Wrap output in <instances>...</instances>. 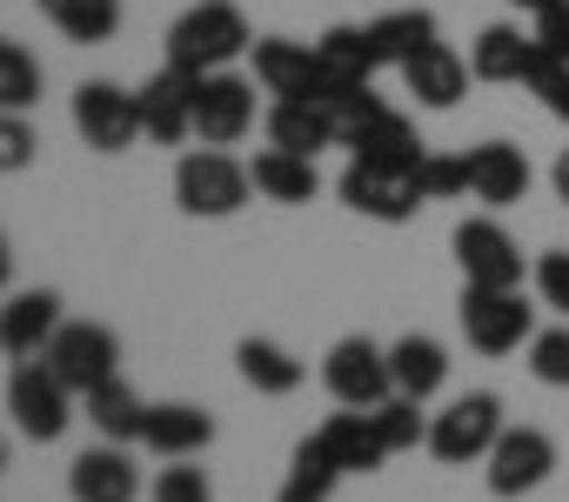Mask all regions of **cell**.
Listing matches in <instances>:
<instances>
[{"instance_id":"cell-33","label":"cell","mask_w":569,"mask_h":502,"mask_svg":"<svg viewBox=\"0 0 569 502\" xmlns=\"http://www.w3.org/2000/svg\"><path fill=\"white\" fill-rule=\"evenodd\" d=\"M369 415H376V435L389 442V455H402V449L429 442V415H422V402H416V395H389V402H376Z\"/></svg>"},{"instance_id":"cell-17","label":"cell","mask_w":569,"mask_h":502,"mask_svg":"<svg viewBox=\"0 0 569 502\" xmlns=\"http://www.w3.org/2000/svg\"><path fill=\"white\" fill-rule=\"evenodd\" d=\"M316 449H322L342 475H376V469L389 462V442L376 435V415H369V409H342V415H329V422L316 429Z\"/></svg>"},{"instance_id":"cell-25","label":"cell","mask_w":569,"mask_h":502,"mask_svg":"<svg viewBox=\"0 0 569 502\" xmlns=\"http://www.w3.org/2000/svg\"><path fill=\"white\" fill-rule=\"evenodd\" d=\"M529 68H536V41H529L522 28H509V21L482 28L476 48H469V74H476V81L509 88V81H529Z\"/></svg>"},{"instance_id":"cell-38","label":"cell","mask_w":569,"mask_h":502,"mask_svg":"<svg viewBox=\"0 0 569 502\" xmlns=\"http://www.w3.org/2000/svg\"><path fill=\"white\" fill-rule=\"evenodd\" d=\"M522 88H529V94L542 101V114H556V121H569V61H536Z\"/></svg>"},{"instance_id":"cell-32","label":"cell","mask_w":569,"mask_h":502,"mask_svg":"<svg viewBox=\"0 0 569 502\" xmlns=\"http://www.w3.org/2000/svg\"><path fill=\"white\" fill-rule=\"evenodd\" d=\"M342 482V469L316 449V435L296 449V469H289V482H281V495L274 502H329V489Z\"/></svg>"},{"instance_id":"cell-6","label":"cell","mask_w":569,"mask_h":502,"mask_svg":"<svg viewBox=\"0 0 569 502\" xmlns=\"http://www.w3.org/2000/svg\"><path fill=\"white\" fill-rule=\"evenodd\" d=\"M74 134H81L94 154L134 148V134H141V101H134V88H121V81H81V88H74Z\"/></svg>"},{"instance_id":"cell-9","label":"cell","mask_w":569,"mask_h":502,"mask_svg":"<svg viewBox=\"0 0 569 502\" xmlns=\"http://www.w3.org/2000/svg\"><path fill=\"white\" fill-rule=\"evenodd\" d=\"M254 128V81L214 68L194 81V141L201 148H234Z\"/></svg>"},{"instance_id":"cell-44","label":"cell","mask_w":569,"mask_h":502,"mask_svg":"<svg viewBox=\"0 0 569 502\" xmlns=\"http://www.w3.org/2000/svg\"><path fill=\"white\" fill-rule=\"evenodd\" d=\"M0 469H8V442H0Z\"/></svg>"},{"instance_id":"cell-22","label":"cell","mask_w":569,"mask_h":502,"mask_svg":"<svg viewBox=\"0 0 569 502\" xmlns=\"http://www.w3.org/2000/svg\"><path fill=\"white\" fill-rule=\"evenodd\" d=\"M349 161H376V168H402V174H422V161H429V148H422V134H416V121L409 114H382V121H369L356 141H349Z\"/></svg>"},{"instance_id":"cell-24","label":"cell","mask_w":569,"mask_h":502,"mask_svg":"<svg viewBox=\"0 0 569 502\" xmlns=\"http://www.w3.org/2000/svg\"><path fill=\"white\" fill-rule=\"evenodd\" d=\"M316 54H322V74H329V88H322V101H336L342 88H362V81H376V41H369V28H329L322 41H316Z\"/></svg>"},{"instance_id":"cell-15","label":"cell","mask_w":569,"mask_h":502,"mask_svg":"<svg viewBox=\"0 0 569 502\" xmlns=\"http://www.w3.org/2000/svg\"><path fill=\"white\" fill-rule=\"evenodd\" d=\"M68 495H74V502H134V495H141V469H134L128 442L81 449L74 469H68Z\"/></svg>"},{"instance_id":"cell-29","label":"cell","mask_w":569,"mask_h":502,"mask_svg":"<svg viewBox=\"0 0 569 502\" xmlns=\"http://www.w3.org/2000/svg\"><path fill=\"white\" fill-rule=\"evenodd\" d=\"M88 402V422L101 429V442H141V422H148V402L121 382V375H108L101 389H88L81 395Z\"/></svg>"},{"instance_id":"cell-30","label":"cell","mask_w":569,"mask_h":502,"mask_svg":"<svg viewBox=\"0 0 569 502\" xmlns=\"http://www.w3.org/2000/svg\"><path fill=\"white\" fill-rule=\"evenodd\" d=\"M369 41H376V61L382 68H402V61H416L436 41V14L429 8H396V14L369 21Z\"/></svg>"},{"instance_id":"cell-16","label":"cell","mask_w":569,"mask_h":502,"mask_svg":"<svg viewBox=\"0 0 569 502\" xmlns=\"http://www.w3.org/2000/svg\"><path fill=\"white\" fill-rule=\"evenodd\" d=\"M68 315H61V295L54 289H21V295H8L0 302V355H41L48 342H54V329H61Z\"/></svg>"},{"instance_id":"cell-34","label":"cell","mask_w":569,"mask_h":502,"mask_svg":"<svg viewBox=\"0 0 569 502\" xmlns=\"http://www.w3.org/2000/svg\"><path fill=\"white\" fill-rule=\"evenodd\" d=\"M148 502H214V489L194 469V455H168V469L148 482Z\"/></svg>"},{"instance_id":"cell-11","label":"cell","mask_w":569,"mask_h":502,"mask_svg":"<svg viewBox=\"0 0 569 502\" xmlns=\"http://www.w3.org/2000/svg\"><path fill=\"white\" fill-rule=\"evenodd\" d=\"M456 262H462V282L469 289H522V248L489 214H476V221L456 228Z\"/></svg>"},{"instance_id":"cell-2","label":"cell","mask_w":569,"mask_h":502,"mask_svg":"<svg viewBox=\"0 0 569 502\" xmlns=\"http://www.w3.org/2000/svg\"><path fill=\"white\" fill-rule=\"evenodd\" d=\"M248 194H254L248 168H241L234 154H221V148H194V154L174 161V208L194 214V221H221V214H234Z\"/></svg>"},{"instance_id":"cell-43","label":"cell","mask_w":569,"mask_h":502,"mask_svg":"<svg viewBox=\"0 0 569 502\" xmlns=\"http://www.w3.org/2000/svg\"><path fill=\"white\" fill-rule=\"evenodd\" d=\"M509 8H529L536 14V8H556V0H509Z\"/></svg>"},{"instance_id":"cell-41","label":"cell","mask_w":569,"mask_h":502,"mask_svg":"<svg viewBox=\"0 0 569 502\" xmlns=\"http://www.w3.org/2000/svg\"><path fill=\"white\" fill-rule=\"evenodd\" d=\"M549 188H556V201H569V148L556 154V168H549Z\"/></svg>"},{"instance_id":"cell-1","label":"cell","mask_w":569,"mask_h":502,"mask_svg":"<svg viewBox=\"0 0 569 502\" xmlns=\"http://www.w3.org/2000/svg\"><path fill=\"white\" fill-rule=\"evenodd\" d=\"M248 48H254V34H248V14L234 8V0H201V8H188L168 28V61L188 68V74H214V68H228Z\"/></svg>"},{"instance_id":"cell-28","label":"cell","mask_w":569,"mask_h":502,"mask_svg":"<svg viewBox=\"0 0 569 502\" xmlns=\"http://www.w3.org/2000/svg\"><path fill=\"white\" fill-rule=\"evenodd\" d=\"M34 8H41L48 28H61V34L81 41V48H101V41H114V28H121V0H34Z\"/></svg>"},{"instance_id":"cell-37","label":"cell","mask_w":569,"mask_h":502,"mask_svg":"<svg viewBox=\"0 0 569 502\" xmlns=\"http://www.w3.org/2000/svg\"><path fill=\"white\" fill-rule=\"evenodd\" d=\"M422 194H429V201L469 194V154H436V148H429V161H422Z\"/></svg>"},{"instance_id":"cell-26","label":"cell","mask_w":569,"mask_h":502,"mask_svg":"<svg viewBox=\"0 0 569 502\" xmlns=\"http://www.w3.org/2000/svg\"><path fill=\"white\" fill-rule=\"evenodd\" d=\"M389 375H396V395L429 402V395L449 382V349H442L436 335H402V342L389 349Z\"/></svg>"},{"instance_id":"cell-14","label":"cell","mask_w":569,"mask_h":502,"mask_svg":"<svg viewBox=\"0 0 569 502\" xmlns=\"http://www.w3.org/2000/svg\"><path fill=\"white\" fill-rule=\"evenodd\" d=\"M194 81L201 74H188V68H161V74H148L141 88H134V101H141V134L148 141H161V148H181L188 134H194Z\"/></svg>"},{"instance_id":"cell-35","label":"cell","mask_w":569,"mask_h":502,"mask_svg":"<svg viewBox=\"0 0 569 502\" xmlns=\"http://www.w3.org/2000/svg\"><path fill=\"white\" fill-rule=\"evenodd\" d=\"M529 375H536L542 389H569V322L529 335Z\"/></svg>"},{"instance_id":"cell-42","label":"cell","mask_w":569,"mask_h":502,"mask_svg":"<svg viewBox=\"0 0 569 502\" xmlns=\"http://www.w3.org/2000/svg\"><path fill=\"white\" fill-rule=\"evenodd\" d=\"M8 275H14V248H8V234H0V289H8Z\"/></svg>"},{"instance_id":"cell-4","label":"cell","mask_w":569,"mask_h":502,"mask_svg":"<svg viewBox=\"0 0 569 502\" xmlns=\"http://www.w3.org/2000/svg\"><path fill=\"white\" fill-rule=\"evenodd\" d=\"M462 335L476 355H509V349H529L536 335V309L522 302V289H469L462 282Z\"/></svg>"},{"instance_id":"cell-10","label":"cell","mask_w":569,"mask_h":502,"mask_svg":"<svg viewBox=\"0 0 569 502\" xmlns=\"http://www.w3.org/2000/svg\"><path fill=\"white\" fill-rule=\"evenodd\" d=\"M342 201L356 208V214H369V221H416V208L429 201L422 194V174H402V168H376V161H349L342 168Z\"/></svg>"},{"instance_id":"cell-27","label":"cell","mask_w":569,"mask_h":502,"mask_svg":"<svg viewBox=\"0 0 569 502\" xmlns=\"http://www.w3.org/2000/svg\"><path fill=\"white\" fill-rule=\"evenodd\" d=\"M234 362H241V382L254 389V395H296L302 389V362L281 349V342H268V335H248L241 349H234Z\"/></svg>"},{"instance_id":"cell-31","label":"cell","mask_w":569,"mask_h":502,"mask_svg":"<svg viewBox=\"0 0 569 502\" xmlns=\"http://www.w3.org/2000/svg\"><path fill=\"white\" fill-rule=\"evenodd\" d=\"M34 101H41V61H34L21 41L0 34V108H8V114H28Z\"/></svg>"},{"instance_id":"cell-40","label":"cell","mask_w":569,"mask_h":502,"mask_svg":"<svg viewBox=\"0 0 569 502\" xmlns=\"http://www.w3.org/2000/svg\"><path fill=\"white\" fill-rule=\"evenodd\" d=\"M536 295L569 315V248H549V255H536Z\"/></svg>"},{"instance_id":"cell-18","label":"cell","mask_w":569,"mask_h":502,"mask_svg":"<svg viewBox=\"0 0 569 502\" xmlns=\"http://www.w3.org/2000/svg\"><path fill=\"white\" fill-rule=\"evenodd\" d=\"M469 194L489 208H516L529 194V154L516 141H482L469 148Z\"/></svg>"},{"instance_id":"cell-21","label":"cell","mask_w":569,"mask_h":502,"mask_svg":"<svg viewBox=\"0 0 569 502\" xmlns=\"http://www.w3.org/2000/svg\"><path fill=\"white\" fill-rule=\"evenodd\" d=\"M402 81L422 108H456L469 94V61L449 48V41H429L416 61H402Z\"/></svg>"},{"instance_id":"cell-3","label":"cell","mask_w":569,"mask_h":502,"mask_svg":"<svg viewBox=\"0 0 569 502\" xmlns=\"http://www.w3.org/2000/svg\"><path fill=\"white\" fill-rule=\"evenodd\" d=\"M8 415L21 422L28 442H61L74 422V389L48 369V355H21L8 375Z\"/></svg>"},{"instance_id":"cell-36","label":"cell","mask_w":569,"mask_h":502,"mask_svg":"<svg viewBox=\"0 0 569 502\" xmlns=\"http://www.w3.org/2000/svg\"><path fill=\"white\" fill-rule=\"evenodd\" d=\"M34 154H41V134L28 128V114H8V108H0V174L34 168Z\"/></svg>"},{"instance_id":"cell-8","label":"cell","mask_w":569,"mask_h":502,"mask_svg":"<svg viewBox=\"0 0 569 502\" xmlns=\"http://www.w3.org/2000/svg\"><path fill=\"white\" fill-rule=\"evenodd\" d=\"M322 382L342 409H376L396 395V375H389V349H376L369 335H342L322 362Z\"/></svg>"},{"instance_id":"cell-19","label":"cell","mask_w":569,"mask_h":502,"mask_svg":"<svg viewBox=\"0 0 569 502\" xmlns=\"http://www.w3.org/2000/svg\"><path fill=\"white\" fill-rule=\"evenodd\" d=\"M248 181H254V194H268V201H281V208H302V201H316V188H322V174H316V154H296V148H261L254 161H248Z\"/></svg>"},{"instance_id":"cell-39","label":"cell","mask_w":569,"mask_h":502,"mask_svg":"<svg viewBox=\"0 0 569 502\" xmlns=\"http://www.w3.org/2000/svg\"><path fill=\"white\" fill-rule=\"evenodd\" d=\"M536 61H569V0H556V8H536Z\"/></svg>"},{"instance_id":"cell-7","label":"cell","mask_w":569,"mask_h":502,"mask_svg":"<svg viewBox=\"0 0 569 502\" xmlns=\"http://www.w3.org/2000/svg\"><path fill=\"white\" fill-rule=\"evenodd\" d=\"M41 355H48V369H54L74 395H88V389H101L108 375H121V342H114V329H101V322H61Z\"/></svg>"},{"instance_id":"cell-12","label":"cell","mask_w":569,"mask_h":502,"mask_svg":"<svg viewBox=\"0 0 569 502\" xmlns=\"http://www.w3.org/2000/svg\"><path fill=\"white\" fill-rule=\"evenodd\" d=\"M549 469H556V442H549L542 429H502V435H496V449L482 455L489 495H502V502H516V495L542 489V482H549Z\"/></svg>"},{"instance_id":"cell-23","label":"cell","mask_w":569,"mask_h":502,"mask_svg":"<svg viewBox=\"0 0 569 502\" xmlns=\"http://www.w3.org/2000/svg\"><path fill=\"white\" fill-rule=\"evenodd\" d=\"M141 442H148L154 455H201V449L214 442V415L194 409V402H148Z\"/></svg>"},{"instance_id":"cell-13","label":"cell","mask_w":569,"mask_h":502,"mask_svg":"<svg viewBox=\"0 0 569 502\" xmlns=\"http://www.w3.org/2000/svg\"><path fill=\"white\" fill-rule=\"evenodd\" d=\"M254 81L274 101H322V88H329L322 54L309 41H289V34H261L254 41Z\"/></svg>"},{"instance_id":"cell-20","label":"cell","mask_w":569,"mask_h":502,"mask_svg":"<svg viewBox=\"0 0 569 502\" xmlns=\"http://www.w3.org/2000/svg\"><path fill=\"white\" fill-rule=\"evenodd\" d=\"M268 141L296 148V154H322V148H342V128H336L329 101H274L268 108Z\"/></svg>"},{"instance_id":"cell-5","label":"cell","mask_w":569,"mask_h":502,"mask_svg":"<svg viewBox=\"0 0 569 502\" xmlns=\"http://www.w3.org/2000/svg\"><path fill=\"white\" fill-rule=\"evenodd\" d=\"M502 429H509V422H502V402H496L489 389L456 395L442 415H429V455H436V462H449V469L482 462V455L496 449V435H502Z\"/></svg>"}]
</instances>
